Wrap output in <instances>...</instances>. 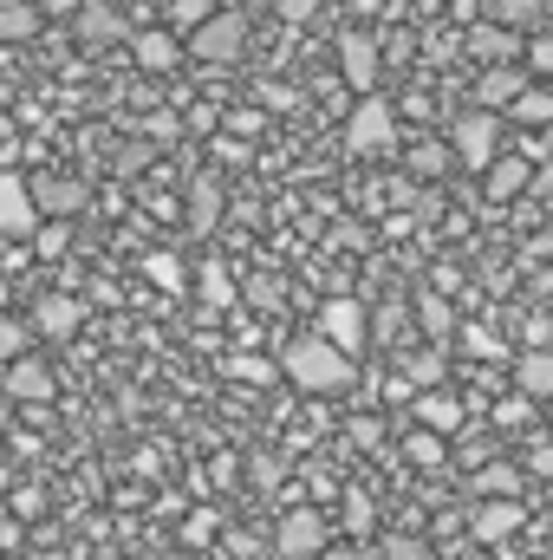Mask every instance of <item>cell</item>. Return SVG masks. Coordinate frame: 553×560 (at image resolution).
Masks as SVG:
<instances>
[{"mask_svg":"<svg viewBox=\"0 0 553 560\" xmlns=\"http://www.w3.org/2000/svg\"><path fill=\"white\" fill-rule=\"evenodd\" d=\"M280 372H286V385H299L306 398H339V392H352V378H358L352 352H339V346H332V339H319V332L286 339Z\"/></svg>","mask_w":553,"mask_h":560,"instance_id":"cell-1","label":"cell"},{"mask_svg":"<svg viewBox=\"0 0 553 560\" xmlns=\"http://www.w3.org/2000/svg\"><path fill=\"white\" fill-rule=\"evenodd\" d=\"M242 52H248V13L215 7L209 20L189 26V59H202V66H235Z\"/></svg>","mask_w":553,"mask_h":560,"instance_id":"cell-2","label":"cell"},{"mask_svg":"<svg viewBox=\"0 0 553 560\" xmlns=\"http://www.w3.org/2000/svg\"><path fill=\"white\" fill-rule=\"evenodd\" d=\"M345 150L352 156H391L398 150V112H391V98L358 92V105L345 118Z\"/></svg>","mask_w":553,"mask_h":560,"instance_id":"cell-3","label":"cell"},{"mask_svg":"<svg viewBox=\"0 0 553 560\" xmlns=\"http://www.w3.org/2000/svg\"><path fill=\"white\" fill-rule=\"evenodd\" d=\"M449 150H456V163L462 170H489L495 163V150H502V118L489 112V105H475V112H462L456 125H449Z\"/></svg>","mask_w":553,"mask_h":560,"instance_id":"cell-4","label":"cell"},{"mask_svg":"<svg viewBox=\"0 0 553 560\" xmlns=\"http://www.w3.org/2000/svg\"><path fill=\"white\" fill-rule=\"evenodd\" d=\"M0 398H7V405L39 411V405H52V398H59V378H52V365H46V359L20 352V359H7V365H0Z\"/></svg>","mask_w":553,"mask_h":560,"instance_id":"cell-5","label":"cell"},{"mask_svg":"<svg viewBox=\"0 0 553 560\" xmlns=\"http://www.w3.org/2000/svg\"><path fill=\"white\" fill-rule=\"evenodd\" d=\"M378 72H385V46L365 26H345L339 33V79L352 92H378Z\"/></svg>","mask_w":553,"mask_h":560,"instance_id":"cell-6","label":"cell"},{"mask_svg":"<svg viewBox=\"0 0 553 560\" xmlns=\"http://www.w3.org/2000/svg\"><path fill=\"white\" fill-rule=\"evenodd\" d=\"M26 189H33V209L39 215H79L92 202V183L72 176V170H39V176H26Z\"/></svg>","mask_w":553,"mask_h":560,"instance_id":"cell-7","label":"cell"},{"mask_svg":"<svg viewBox=\"0 0 553 560\" xmlns=\"http://www.w3.org/2000/svg\"><path fill=\"white\" fill-rule=\"evenodd\" d=\"M313 332L358 359V352H365V339H372V313H365L358 300H326V306H319V319H313Z\"/></svg>","mask_w":553,"mask_h":560,"instance_id":"cell-8","label":"cell"},{"mask_svg":"<svg viewBox=\"0 0 553 560\" xmlns=\"http://www.w3.org/2000/svg\"><path fill=\"white\" fill-rule=\"evenodd\" d=\"M521 528H528V509H521L515 495H482L475 515H469V541H475V548H495V541H508V535H521Z\"/></svg>","mask_w":553,"mask_h":560,"instance_id":"cell-9","label":"cell"},{"mask_svg":"<svg viewBox=\"0 0 553 560\" xmlns=\"http://www.w3.org/2000/svg\"><path fill=\"white\" fill-rule=\"evenodd\" d=\"M326 548V522H319V509H286L274 528V555L280 560H313Z\"/></svg>","mask_w":553,"mask_h":560,"instance_id":"cell-10","label":"cell"},{"mask_svg":"<svg viewBox=\"0 0 553 560\" xmlns=\"http://www.w3.org/2000/svg\"><path fill=\"white\" fill-rule=\"evenodd\" d=\"M72 33H79V46H111V39H131V26H125V13L111 7V0H79L72 13Z\"/></svg>","mask_w":553,"mask_h":560,"instance_id":"cell-11","label":"cell"},{"mask_svg":"<svg viewBox=\"0 0 553 560\" xmlns=\"http://www.w3.org/2000/svg\"><path fill=\"white\" fill-rule=\"evenodd\" d=\"M39 229V209H33V189H26V176H0V242H26Z\"/></svg>","mask_w":553,"mask_h":560,"instance_id":"cell-12","label":"cell"},{"mask_svg":"<svg viewBox=\"0 0 553 560\" xmlns=\"http://www.w3.org/2000/svg\"><path fill=\"white\" fill-rule=\"evenodd\" d=\"M469 52H475L482 66H508V59H521V33L502 26V20H475V26H469Z\"/></svg>","mask_w":553,"mask_h":560,"instance_id":"cell-13","label":"cell"},{"mask_svg":"<svg viewBox=\"0 0 553 560\" xmlns=\"http://www.w3.org/2000/svg\"><path fill=\"white\" fill-rule=\"evenodd\" d=\"M521 85H528L521 59H508V66H482V72H475V105H489V112H508Z\"/></svg>","mask_w":553,"mask_h":560,"instance_id":"cell-14","label":"cell"},{"mask_svg":"<svg viewBox=\"0 0 553 560\" xmlns=\"http://www.w3.org/2000/svg\"><path fill=\"white\" fill-rule=\"evenodd\" d=\"M79 326H85V300H72V293H46L33 306V332H46V339H72Z\"/></svg>","mask_w":553,"mask_h":560,"instance_id":"cell-15","label":"cell"},{"mask_svg":"<svg viewBox=\"0 0 553 560\" xmlns=\"http://www.w3.org/2000/svg\"><path fill=\"white\" fill-rule=\"evenodd\" d=\"M131 59H138V72H176L183 46H176L169 26H143V33H131Z\"/></svg>","mask_w":553,"mask_h":560,"instance_id":"cell-16","label":"cell"},{"mask_svg":"<svg viewBox=\"0 0 553 560\" xmlns=\"http://www.w3.org/2000/svg\"><path fill=\"white\" fill-rule=\"evenodd\" d=\"M482 176H489V202H515V196H521V189L534 183L528 156H502V150H495V163H489Z\"/></svg>","mask_w":553,"mask_h":560,"instance_id":"cell-17","label":"cell"},{"mask_svg":"<svg viewBox=\"0 0 553 560\" xmlns=\"http://www.w3.org/2000/svg\"><path fill=\"white\" fill-rule=\"evenodd\" d=\"M215 222H222V183L202 170V176H189V229L215 235Z\"/></svg>","mask_w":553,"mask_h":560,"instance_id":"cell-18","label":"cell"},{"mask_svg":"<svg viewBox=\"0 0 553 560\" xmlns=\"http://www.w3.org/2000/svg\"><path fill=\"white\" fill-rule=\"evenodd\" d=\"M411 313H416V326H423V339H449L456 332V306H449L443 287H423L411 300Z\"/></svg>","mask_w":553,"mask_h":560,"instance_id":"cell-19","label":"cell"},{"mask_svg":"<svg viewBox=\"0 0 553 560\" xmlns=\"http://www.w3.org/2000/svg\"><path fill=\"white\" fill-rule=\"evenodd\" d=\"M416 423H423V430H443V436L462 430V398H456V392H436V385L416 392Z\"/></svg>","mask_w":553,"mask_h":560,"instance_id":"cell-20","label":"cell"},{"mask_svg":"<svg viewBox=\"0 0 553 560\" xmlns=\"http://www.w3.org/2000/svg\"><path fill=\"white\" fill-rule=\"evenodd\" d=\"M515 385H521L528 398H553V346H528V352L515 359Z\"/></svg>","mask_w":553,"mask_h":560,"instance_id":"cell-21","label":"cell"},{"mask_svg":"<svg viewBox=\"0 0 553 560\" xmlns=\"http://www.w3.org/2000/svg\"><path fill=\"white\" fill-rule=\"evenodd\" d=\"M196 300H202L209 313H222V306L242 300V287H235V275H228L222 261H202V268H196Z\"/></svg>","mask_w":553,"mask_h":560,"instance_id":"cell-22","label":"cell"},{"mask_svg":"<svg viewBox=\"0 0 553 560\" xmlns=\"http://www.w3.org/2000/svg\"><path fill=\"white\" fill-rule=\"evenodd\" d=\"M404 378H411L416 392H430V385H443V378H449V359H443V339H430L423 352H404Z\"/></svg>","mask_w":553,"mask_h":560,"instance_id":"cell-23","label":"cell"},{"mask_svg":"<svg viewBox=\"0 0 553 560\" xmlns=\"http://www.w3.org/2000/svg\"><path fill=\"white\" fill-rule=\"evenodd\" d=\"M39 0H0V39H13V46H26L33 33H39Z\"/></svg>","mask_w":553,"mask_h":560,"instance_id":"cell-24","label":"cell"},{"mask_svg":"<svg viewBox=\"0 0 553 560\" xmlns=\"http://www.w3.org/2000/svg\"><path fill=\"white\" fill-rule=\"evenodd\" d=\"M469 489H475V495H515V489H521V469H515V463H482V469L469 476Z\"/></svg>","mask_w":553,"mask_h":560,"instance_id":"cell-25","label":"cell"},{"mask_svg":"<svg viewBox=\"0 0 553 560\" xmlns=\"http://www.w3.org/2000/svg\"><path fill=\"white\" fill-rule=\"evenodd\" d=\"M508 112H515V125H553V92H541V85H521Z\"/></svg>","mask_w":553,"mask_h":560,"instance_id":"cell-26","label":"cell"},{"mask_svg":"<svg viewBox=\"0 0 553 560\" xmlns=\"http://www.w3.org/2000/svg\"><path fill=\"white\" fill-rule=\"evenodd\" d=\"M449 163H456V150H449V143H416V150H411V176H423V183H436Z\"/></svg>","mask_w":553,"mask_h":560,"instance_id":"cell-27","label":"cell"},{"mask_svg":"<svg viewBox=\"0 0 553 560\" xmlns=\"http://www.w3.org/2000/svg\"><path fill=\"white\" fill-rule=\"evenodd\" d=\"M404 456H411L416 469H436V463L449 456V450H443V430H423V423H416V436H404Z\"/></svg>","mask_w":553,"mask_h":560,"instance_id":"cell-28","label":"cell"},{"mask_svg":"<svg viewBox=\"0 0 553 560\" xmlns=\"http://www.w3.org/2000/svg\"><path fill=\"white\" fill-rule=\"evenodd\" d=\"M26 242H33V255H46V261H59V255H66V242H72V235H66V215H52V222L39 215V229H33Z\"/></svg>","mask_w":553,"mask_h":560,"instance_id":"cell-29","label":"cell"},{"mask_svg":"<svg viewBox=\"0 0 553 560\" xmlns=\"http://www.w3.org/2000/svg\"><path fill=\"white\" fill-rule=\"evenodd\" d=\"M378 560H430V541L423 535H385L378 541Z\"/></svg>","mask_w":553,"mask_h":560,"instance_id":"cell-30","label":"cell"},{"mask_svg":"<svg viewBox=\"0 0 553 560\" xmlns=\"http://www.w3.org/2000/svg\"><path fill=\"white\" fill-rule=\"evenodd\" d=\"M462 352H469V359H508V346H502L489 326H462Z\"/></svg>","mask_w":553,"mask_h":560,"instance_id":"cell-31","label":"cell"},{"mask_svg":"<svg viewBox=\"0 0 553 560\" xmlns=\"http://www.w3.org/2000/svg\"><path fill=\"white\" fill-rule=\"evenodd\" d=\"M489 20H502V26H515V33H521V26H534V20H541V0H495V13H489Z\"/></svg>","mask_w":553,"mask_h":560,"instance_id":"cell-32","label":"cell"},{"mask_svg":"<svg viewBox=\"0 0 553 560\" xmlns=\"http://www.w3.org/2000/svg\"><path fill=\"white\" fill-rule=\"evenodd\" d=\"M143 275L156 280L163 293H183V261H176V255H150V261H143Z\"/></svg>","mask_w":553,"mask_h":560,"instance_id":"cell-33","label":"cell"},{"mask_svg":"<svg viewBox=\"0 0 553 560\" xmlns=\"http://www.w3.org/2000/svg\"><path fill=\"white\" fill-rule=\"evenodd\" d=\"M209 13H215V0H169L163 20H169V26H196V20H209Z\"/></svg>","mask_w":553,"mask_h":560,"instance_id":"cell-34","label":"cell"},{"mask_svg":"<svg viewBox=\"0 0 553 560\" xmlns=\"http://www.w3.org/2000/svg\"><path fill=\"white\" fill-rule=\"evenodd\" d=\"M150 156H156V143H125V150L111 156V176H131V170H143V163H150Z\"/></svg>","mask_w":553,"mask_h":560,"instance_id":"cell-35","label":"cell"},{"mask_svg":"<svg viewBox=\"0 0 553 560\" xmlns=\"http://www.w3.org/2000/svg\"><path fill=\"white\" fill-rule=\"evenodd\" d=\"M20 352H26V326L0 313V365H7V359H20Z\"/></svg>","mask_w":553,"mask_h":560,"instance_id":"cell-36","label":"cell"},{"mask_svg":"<svg viewBox=\"0 0 553 560\" xmlns=\"http://www.w3.org/2000/svg\"><path fill=\"white\" fill-rule=\"evenodd\" d=\"M345 528H352V535H372V502H365L358 489L345 495Z\"/></svg>","mask_w":553,"mask_h":560,"instance_id":"cell-37","label":"cell"},{"mask_svg":"<svg viewBox=\"0 0 553 560\" xmlns=\"http://www.w3.org/2000/svg\"><path fill=\"white\" fill-rule=\"evenodd\" d=\"M521 59H528V72H553V33L528 39V46H521Z\"/></svg>","mask_w":553,"mask_h":560,"instance_id":"cell-38","label":"cell"},{"mask_svg":"<svg viewBox=\"0 0 553 560\" xmlns=\"http://www.w3.org/2000/svg\"><path fill=\"white\" fill-rule=\"evenodd\" d=\"M313 560H378V548L372 541H339V548H319Z\"/></svg>","mask_w":553,"mask_h":560,"instance_id":"cell-39","label":"cell"},{"mask_svg":"<svg viewBox=\"0 0 553 560\" xmlns=\"http://www.w3.org/2000/svg\"><path fill=\"white\" fill-rule=\"evenodd\" d=\"M248 476H255L261 489H274L280 476H286V463H280V456H255V463H248Z\"/></svg>","mask_w":553,"mask_h":560,"instance_id":"cell-40","label":"cell"},{"mask_svg":"<svg viewBox=\"0 0 553 560\" xmlns=\"http://www.w3.org/2000/svg\"><path fill=\"white\" fill-rule=\"evenodd\" d=\"M228 372L248 378V385H268V378H274V365H261V359H228Z\"/></svg>","mask_w":553,"mask_h":560,"instance_id":"cell-41","label":"cell"},{"mask_svg":"<svg viewBox=\"0 0 553 560\" xmlns=\"http://www.w3.org/2000/svg\"><path fill=\"white\" fill-rule=\"evenodd\" d=\"M13 515H26V522L46 515V495H39V489H13Z\"/></svg>","mask_w":553,"mask_h":560,"instance_id":"cell-42","label":"cell"},{"mask_svg":"<svg viewBox=\"0 0 553 560\" xmlns=\"http://www.w3.org/2000/svg\"><path fill=\"white\" fill-rule=\"evenodd\" d=\"M274 13L299 26V20H313V13H319V0H274Z\"/></svg>","mask_w":553,"mask_h":560,"instance_id":"cell-43","label":"cell"},{"mask_svg":"<svg viewBox=\"0 0 553 560\" xmlns=\"http://www.w3.org/2000/svg\"><path fill=\"white\" fill-rule=\"evenodd\" d=\"M242 300H255V306H274V280H268V275L248 280V287H242Z\"/></svg>","mask_w":553,"mask_h":560,"instance_id":"cell-44","label":"cell"},{"mask_svg":"<svg viewBox=\"0 0 553 560\" xmlns=\"http://www.w3.org/2000/svg\"><path fill=\"white\" fill-rule=\"evenodd\" d=\"M528 469H534V476H553V443H541V450L528 456Z\"/></svg>","mask_w":553,"mask_h":560,"instance_id":"cell-45","label":"cell"},{"mask_svg":"<svg viewBox=\"0 0 553 560\" xmlns=\"http://www.w3.org/2000/svg\"><path fill=\"white\" fill-rule=\"evenodd\" d=\"M72 7H79V0H39V13H46V20H66Z\"/></svg>","mask_w":553,"mask_h":560,"instance_id":"cell-46","label":"cell"},{"mask_svg":"<svg viewBox=\"0 0 553 560\" xmlns=\"http://www.w3.org/2000/svg\"><path fill=\"white\" fill-rule=\"evenodd\" d=\"M7 411H13V405H7V398H0V430H7Z\"/></svg>","mask_w":553,"mask_h":560,"instance_id":"cell-47","label":"cell"},{"mask_svg":"<svg viewBox=\"0 0 553 560\" xmlns=\"http://www.w3.org/2000/svg\"><path fill=\"white\" fill-rule=\"evenodd\" d=\"M169 560H189V555H169Z\"/></svg>","mask_w":553,"mask_h":560,"instance_id":"cell-48","label":"cell"}]
</instances>
